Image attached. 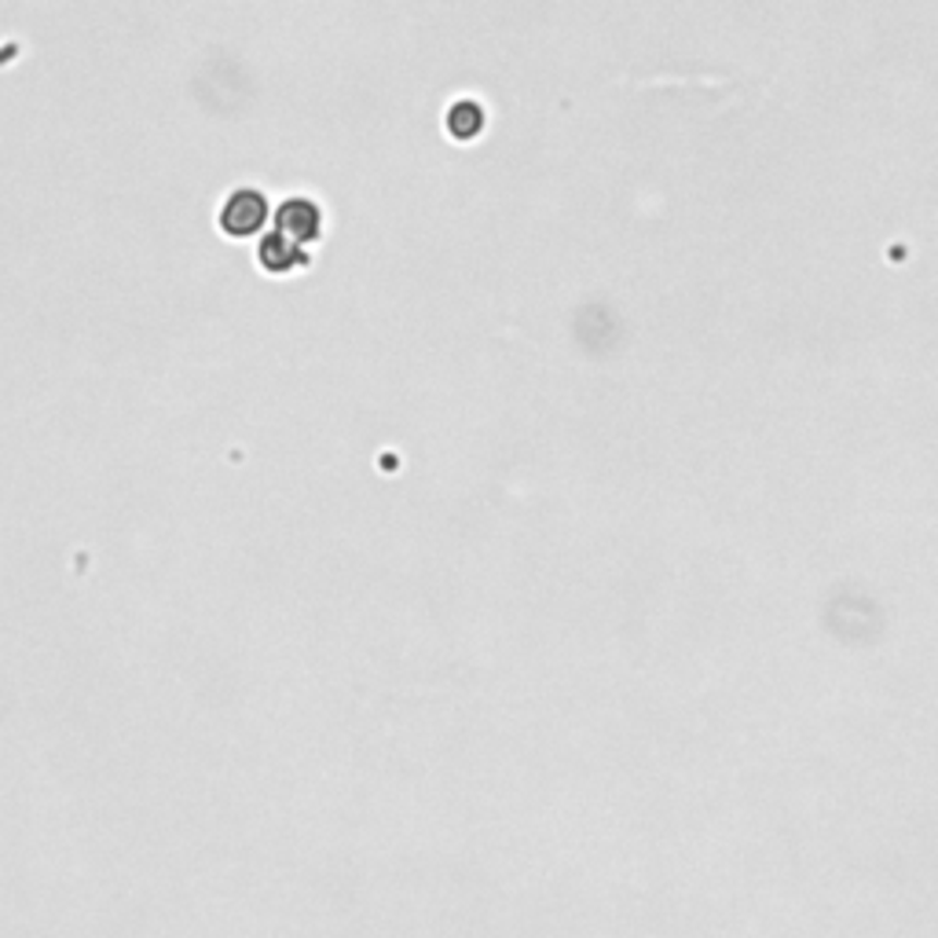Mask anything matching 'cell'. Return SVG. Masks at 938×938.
<instances>
[]
</instances>
